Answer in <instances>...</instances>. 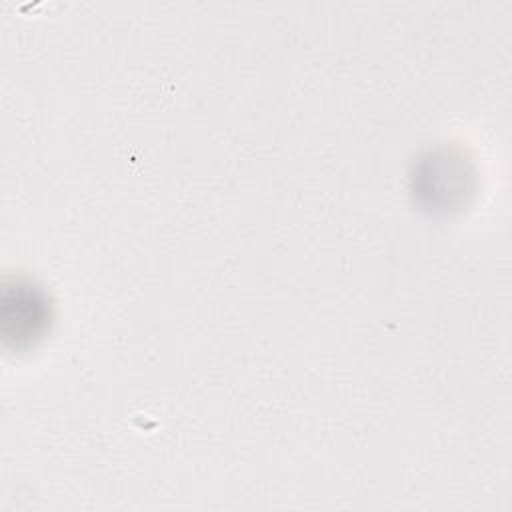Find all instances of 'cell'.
Wrapping results in <instances>:
<instances>
[{
    "label": "cell",
    "mask_w": 512,
    "mask_h": 512,
    "mask_svg": "<svg viewBox=\"0 0 512 512\" xmlns=\"http://www.w3.org/2000/svg\"><path fill=\"white\" fill-rule=\"evenodd\" d=\"M52 306L42 288L30 280H6L2 290V340L6 348L34 346L50 328Z\"/></svg>",
    "instance_id": "1"
}]
</instances>
